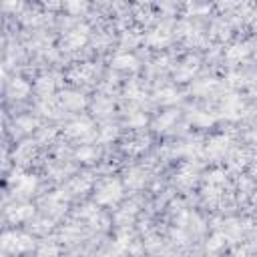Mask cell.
<instances>
[{
    "mask_svg": "<svg viewBox=\"0 0 257 257\" xmlns=\"http://www.w3.org/2000/svg\"><path fill=\"white\" fill-rule=\"evenodd\" d=\"M36 257H58V245L54 241H46L38 247Z\"/></svg>",
    "mask_w": 257,
    "mask_h": 257,
    "instance_id": "38",
    "label": "cell"
},
{
    "mask_svg": "<svg viewBox=\"0 0 257 257\" xmlns=\"http://www.w3.org/2000/svg\"><path fill=\"white\" fill-rule=\"evenodd\" d=\"M74 157H76V161H80V163H92V161L98 157V151H96L92 145H80V147L76 149Z\"/></svg>",
    "mask_w": 257,
    "mask_h": 257,
    "instance_id": "29",
    "label": "cell"
},
{
    "mask_svg": "<svg viewBox=\"0 0 257 257\" xmlns=\"http://www.w3.org/2000/svg\"><path fill=\"white\" fill-rule=\"evenodd\" d=\"M243 102L237 94H229L223 98V112L229 116V118H239L243 112Z\"/></svg>",
    "mask_w": 257,
    "mask_h": 257,
    "instance_id": "18",
    "label": "cell"
},
{
    "mask_svg": "<svg viewBox=\"0 0 257 257\" xmlns=\"http://www.w3.org/2000/svg\"><path fill=\"white\" fill-rule=\"evenodd\" d=\"M12 183V189H14V195H20V197H28L36 191L38 187V179L34 175H28V173H16L14 171V177L10 179Z\"/></svg>",
    "mask_w": 257,
    "mask_h": 257,
    "instance_id": "5",
    "label": "cell"
},
{
    "mask_svg": "<svg viewBox=\"0 0 257 257\" xmlns=\"http://www.w3.org/2000/svg\"><path fill=\"white\" fill-rule=\"evenodd\" d=\"M179 118V112L177 110H167V112H161L155 120H153V128L155 131H167L173 126V122Z\"/></svg>",
    "mask_w": 257,
    "mask_h": 257,
    "instance_id": "25",
    "label": "cell"
},
{
    "mask_svg": "<svg viewBox=\"0 0 257 257\" xmlns=\"http://www.w3.org/2000/svg\"><path fill=\"white\" fill-rule=\"evenodd\" d=\"M66 201H68V195L64 191H54V193H50L48 197L42 199V207H44L46 213L56 217L66 209Z\"/></svg>",
    "mask_w": 257,
    "mask_h": 257,
    "instance_id": "8",
    "label": "cell"
},
{
    "mask_svg": "<svg viewBox=\"0 0 257 257\" xmlns=\"http://www.w3.org/2000/svg\"><path fill=\"white\" fill-rule=\"evenodd\" d=\"M149 143H151V139H149L145 133H133V135H128V137L124 139L122 149H124V153H128V155H141V153L147 151Z\"/></svg>",
    "mask_w": 257,
    "mask_h": 257,
    "instance_id": "12",
    "label": "cell"
},
{
    "mask_svg": "<svg viewBox=\"0 0 257 257\" xmlns=\"http://www.w3.org/2000/svg\"><path fill=\"white\" fill-rule=\"evenodd\" d=\"M197 177H199L197 167H195L193 163H183V165L179 167L177 175H175V183H177L179 187H183V189H189V187L195 185Z\"/></svg>",
    "mask_w": 257,
    "mask_h": 257,
    "instance_id": "13",
    "label": "cell"
},
{
    "mask_svg": "<svg viewBox=\"0 0 257 257\" xmlns=\"http://www.w3.org/2000/svg\"><path fill=\"white\" fill-rule=\"evenodd\" d=\"M2 249L18 255V253H28L34 249V237L22 231H4L2 235Z\"/></svg>",
    "mask_w": 257,
    "mask_h": 257,
    "instance_id": "1",
    "label": "cell"
},
{
    "mask_svg": "<svg viewBox=\"0 0 257 257\" xmlns=\"http://www.w3.org/2000/svg\"><path fill=\"white\" fill-rule=\"evenodd\" d=\"M32 231L34 233H46V231H50V219H40V221H36L34 223V227H32Z\"/></svg>",
    "mask_w": 257,
    "mask_h": 257,
    "instance_id": "39",
    "label": "cell"
},
{
    "mask_svg": "<svg viewBox=\"0 0 257 257\" xmlns=\"http://www.w3.org/2000/svg\"><path fill=\"white\" fill-rule=\"evenodd\" d=\"M92 108H94V112H96V114H100V116H106V114H110V112H112V108H114V102H112V98H110V96H106V94H100V96H96V98H94V102H92Z\"/></svg>",
    "mask_w": 257,
    "mask_h": 257,
    "instance_id": "26",
    "label": "cell"
},
{
    "mask_svg": "<svg viewBox=\"0 0 257 257\" xmlns=\"http://www.w3.org/2000/svg\"><path fill=\"white\" fill-rule=\"evenodd\" d=\"M213 30L217 32V38H227V34H229V26L225 22H217L213 26Z\"/></svg>",
    "mask_w": 257,
    "mask_h": 257,
    "instance_id": "41",
    "label": "cell"
},
{
    "mask_svg": "<svg viewBox=\"0 0 257 257\" xmlns=\"http://www.w3.org/2000/svg\"><path fill=\"white\" fill-rule=\"evenodd\" d=\"M141 40H143V36H141V32H137V30H124V32H122V38H120L122 46H128V48L137 46Z\"/></svg>",
    "mask_w": 257,
    "mask_h": 257,
    "instance_id": "36",
    "label": "cell"
},
{
    "mask_svg": "<svg viewBox=\"0 0 257 257\" xmlns=\"http://www.w3.org/2000/svg\"><path fill=\"white\" fill-rule=\"evenodd\" d=\"M92 128H94V124H92V120L90 118H86V116H78V118H74V120H70L66 126H64V133H66V137H70V139H88L90 135H92Z\"/></svg>",
    "mask_w": 257,
    "mask_h": 257,
    "instance_id": "7",
    "label": "cell"
},
{
    "mask_svg": "<svg viewBox=\"0 0 257 257\" xmlns=\"http://www.w3.org/2000/svg\"><path fill=\"white\" fill-rule=\"evenodd\" d=\"M126 124H128L131 128H143V126L147 124V114L141 112V110H131V112L126 114Z\"/></svg>",
    "mask_w": 257,
    "mask_h": 257,
    "instance_id": "34",
    "label": "cell"
},
{
    "mask_svg": "<svg viewBox=\"0 0 257 257\" xmlns=\"http://www.w3.org/2000/svg\"><path fill=\"white\" fill-rule=\"evenodd\" d=\"M88 36H90V28H88V24L78 22V24L70 26V28L64 32V36H62V48H64V50H76V48H82V46L86 44Z\"/></svg>",
    "mask_w": 257,
    "mask_h": 257,
    "instance_id": "3",
    "label": "cell"
},
{
    "mask_svg": "<svg viewBox=\"0 0 257 257\" xmlns=\"http://www.w3.org/2000/svg\"><path fill=\"white\" fill-rule=\"evenodd\" d=\"M255 247H257V245H255Z\"/></svg>",
    "mask_w": 257,
    "mask_h": 257,
    "instance_id": "45",
    "label": "cell"
},
{
    "mask_svg": "<svg viewBox=\"0 0 257 257\" xmlns=\"http://www.w3.org/2000/svg\"><path fill=\"white\" fill-rule=\"evenodd\" d=\"M66 8H68L70 12H74V14H78V12H84V10H86V4H84V2H68Z\"/></svg>",
    "mask_w": 257,
    "mask_h": 257,
    "instance_id": "43",
    "label": "cell"
},
{
    "mask_svg": "<svg viewBox=\"0 0 257 257\" xmlns=\"http://www.w3.org/2000/svg\"><path fill=\"white\" fill-rule=\"evenodd\" d=\"M116 133H118L116 126L110 124V122H106V124H102V126L98 128V135H96V137H98L100 143H110V141L116 137Z\"/></svg>",
    "mask_w": 257,
    "mask_h": 257,
    "instance_id": "35",
    "label": "cell"
},
{
    "mask_svg": "<svg viewBox=\"0 0 257 257\" xmlns=\"http://www.w3.org/2000/svg\"><path fill=\"white\" fill-rule=\"evenodd\" d=\"M60 108H62V106H60L58 98H52V96H44V98L38 102V110H40L42 114H46V116H56Z\"/></svg>",
    "mask_w": 257,
    "mask_h": 257,
    "instance_id": "27",
    "label": "cell"
},
{
    "mask_svg": "<svg viewBox=\"0 0 257 257\" xmlns=\"http://www.w3.org/2000/svg\"><path fill=\"white\" fill-rule=\"evenodd\" d=\"M54 88H56V76L54 74H42V76H38V80H36V92L42 94V98L44 96H52Z\"/></svg>",
    "mask_w": 257,
    "mask_h": 257,
    "instance_id": "20",
    "label": "cell"
},
{
    "mask_svg": "<svg viewBox=\"0 0 257 257\" xmlns=\"http://www.w3.org/2000/svg\"><path fill=\"white\" fill-rule=\"evenodd\" d=\"M96 74H98V68L92 62H80V64H74L66 72V78L74 84H88V82L94 80Z\"/></svg>",
    "mask_w": 257,
    "mask_h": 257,
    "instance_id": "4",
    "label": "cell"
},
{
    "mask_svg": "<svg viewBox=\"0 0 257 257\" xmlns=\"http://www.w3.org/2000/svg\"><path fill=\"white\" fill-rule=\"evenodd\" d=\"M124 96L133 102H141L147 98V90L143 88V84L139 80H128L126 86H124Z\"/></svg>",
    "mask_w": 257,
    "mask_h": 257,
    "instance_id": "21",
    "label": "cell"
},
{
    "mask_svg": "<svg viewBox=\"0 0 257 257\" xmlns=\"http://www.w3.org/2000/svg\"><path fill=\"white\" fill-rule=\"evenodd\" d=\"M54 135H56V128H52V126L42 128L38 135V141H50V139H54Z\"/></svg>",
    "mask_w": 257,
    "mask_h": 257,
    "instance_id": "42",
    "label": "cell"
},
{
    "mask_svg": "<svg viewBox=\"0 0 257 257\" xmlns=\"http://www.w3.org/2000/svg\"><path fill=\"white\" fill-rule=\"evenodd\" d=\"M155 98H157V102H161V104H173V102L179 100V90H177L175 86H171V84H165V86L157 88Z\"/></svg>",
    "mask_w": 257,
    "mask_h": 257,
    "instance_id": "22",
    "label": "cell"
},
{
    "mask_svg": "<svg viewBox=\"0 0 257 257\" xmlns=\"http://www.w3.org/2000/svg\"><path fill=\"white\" fill-rule=\"evenodd\" d=\"M58 102H60V106L66 108V110H80V108L86 106L84 94L78 92V90H72V88H70V90H62L60 96H58Z\"/></svg>",
    "mask_w": 257,
    "mask_h": 257,
    "instance_id": "9",
    "label": "cell"
},
{
    "mask_svg": "<svg viewBox=\"0 0 257 257\" xmlns=\"http://www.w3.org/2000/svg\"><path fill=\"white\" fill-rule=\"evenodd\" d=\"M217 86V80L215 78H203V80H197L195 84H193V90L197 92V94H207L209 90H213Z\"/></svg>",
    "mask_w": 257,
    "mask_h": 257,
    "instance_id": "37",
    "label": "cell"
},
{
    "mask_svg": "<svg viewBox=\"0 0 257 257\" xmlns=\"http://www.w3.org/2000/svg\"><path fill=\"white\" fill-rule=\"evenodd\" d=\"M135 213H137V207H135V203H128V205H124L116 215H114V221L118 223V225H128L131 221H133V217H135Z\"/></svg>",
    "mask_w": 257,
    "mask_h": 257,
    "instance_id": "31",
    "label": "cell"
},
{
    "mask_svg": "<svg viewBox=\"0 0 257 257\" xmlns=\"http://www.w3.org/2000/svg\"><path fill=\"white\" fill-rule=\"evenodd\" d=\"M207 185H215V187H225L227 185V173L223 171V169H213V171H209V175H207Z\"/></svg>",
    "mask_w": 257,
    "mask_h": 257,
    "instance_id": "33",
    "label": "cell"
},
{
    "mask_svg": "<svg viewBox=\"0 0 257 257\" xmlns=\"http://www.w3.org/2000/svg\"><path fill=\"white\" fill-rule=\"evenodd\" d=\"M30 92V84L24 78H12L8 84V96L12 98H24Z\"/></svg>",
    "mask_w": 257,
    "mask_h": 257,
    "instance_id": "23",
    "label": "cell"
},
{
    "mask_svg": "<svg viewBox=\"0 0 257 257\" xmlns=\"http://www.w3.org/2000/svg\"><path fill=\"white\" fill-rule=\"evenodd\" d=\"M165 257H175V255H165Z\"/></svg>",
    "mask_w": 257,
    "mask_h": 257,
    "instance_id": "44",
    "label": "cell"
},
{
    "mask_svg": "<svg viewBox=\"0 0 257 257\" xmlns=\"http://www.w3.org/2000/svg\"><path fill=\"white\" fill-rule=\"evenodd\" d=\"M227 241H229V237L225 235V231H215V233L209 237V241H207V251H209V253H217V251L225 249Z\"/></svg>",
    "mask_w": 257,
    "mask_h": 257,
    "instance_id": "28",
    "label": "cell"
},
{
    "mask_svg": "<svg viewBox=\"0 0 257 257\" xmlns=\"http://www.w3.org/2000/svg\"><path fill=\"white\" fill-rule=\"evenodd\" d=\"M90 187H92L90 175H78V177H72V179H70V183H68V193H70V195H82V193H86Z\"/></svg>",
    "mask_w": 257,
    "mask_h": 257,
    "instance_id": "19",
    "label": "cell"
},
{
    "mask_svg": "<svg viewBox=\"0 0 257 257\" xmlns=\"http://www.w3.org/2000/svg\"><path fill=\"white\" fill-rule=\"evenodd\" d=\"M231 147V137L229 135H215L207 141L205 145V155L209 157H223Z\"/></svg>",
    "mask_w": 257,
    "mask_h": 257,
    "instance_id": "10",
    "label": "cell"
},
{
    "mask_svg": "<svg viewBox=\"0 0 257 257\" xmlns=\"http://www.w3.org/2000/svg\"><path fill=\"white\" fill-rule=\"evenodd\" d=\"M145 181H147V173H145L143 169L135 167V169L126 171V177H124V185H126L128 189H141V187L145 185Z\"/></svg>",
    "mask_w": 257,
    "mask_h": 257,
    "instance_id": "24",
    "label": "cell"
},
{
    "mask_svg": "<svg viewBox=\"0 0 257 257\" xmlns=\"http://www.w3.org/2000/svg\"><path fill=\"white\" fill-rule=\"evenodd\" d=\"M122 197V183L116 179H104L94 191V201L98 205H114Z\"/></svg>",
    "mask_w": 257,
    "mask_h": 257,
    "instance_id": "2",
    "label": "cell"
},
{
    "mask_svg": "<svg viewBox=\"0 0 257 257\" xmlns=\"http://www.w3.org/2000/svg\"><path fill=\"white\" fill-rule=\"evenodd\" d=\"M145 40H147L149 46L165 48V46L173 40V28H171V24H169V22H161V24H157V26L145 36Z\"/></svg>",
    "mask_w": 257,
    "mask_h": 257,
    "instance_id": "6",
    "label": "cell"
},
{
    "mask_svg": "<svg viewBox=\"0 0 257 257\" xmlns=\"http://www.w3.org/2000/svg\"><path fill=\"white\" fill-rule=\"evenodd\" d=\"M197 70H199V58H197V56H187V58H183V60L177 64V68H175V78H177L179 82L191 80Z\"/></svg>",
    "mask_w": 257,
    "mask_h": 257,
    "instance_id": "11",
    "label": "cell"
},
{
    "mask_svg": "<svg viewBox=\"0 0 257 257\" xmlns=\"http://www.w3.org/2000/svg\"><path fill=\"white\" fill-rule=\"evenodd\" d=\"M16 122L22 126V131H32V128L36 126V120H34L32 116H22V118H18Z\"/></svg>",
    "mask_w": 257,
    "mask_h": 257,
    "instance_id": "40",
    "label": "cell"
},
{
    "mask_svg": "<svg viewBox=\"0 0 257 257\" xmlns=\"http://www.w3.org/2000/svg\"><path fill=\"white\" fill-rule=\"evenodd\" d=\"M189 118H191V122H193L195 126H201V128H205V126H209V124L215 122V116H213V114H209V112H201V110L191 112Z\"/></svg>",
    "mask_w": 257,
    "mask_h": 257,
    "instance_id": "32",
    "label": "cell"
},
{
    "mask_svg": "<svg viewBox=\"0 0 257 257\" xmlns=\"http://www.w3.org/2000/svg\"><path fill=\"white\" fill-rule=\"evenodd\" d=\"M32 217H34V207L30 203L12 205L6 209V219L10 223H24V221H30Z\"/></svg>",
    "mask_w": 257,
    "mask_h": 257,
    "instance_id": "14",
    "label": "cell"
},
{
    "mask_svg": "<svg viewBox=\"0 0 257 257\" xmlns=\"http://www.w3.org/2000/svg\"><path fill=\"white\" fill-rule=\"evenodd\" d=\"M249 163V153L245 149H235L229 155V167L231 169H243Z\"/></svg>",
    "mask_w": 257,
    "mask_h": 257,
    "instance_id": "30",
    "label": "cell"
},
{
    "mask_svg": "<svg viewBox=\"0 0 257 257\" xmlns=\"http://www.w3.org/2000/svg\"><path fill=\"white\" fill-rule=\"evenodd\" d=\"M249 52H251V44L249 42H235L225 50V58L231 60V62H241Z\"/></svg>",
    "mask_w": 257,
    "mask_h": 257,
    "instance_id": "17",
    "label": "cell"
},
{
    "mask_svg": "<svg viewBox=\"0 0 257 257\" xmlns=\"http://www.w3.org/2000/svg\"><path fill=\"white\" fill-rule=\"evenodd\" d=\"M175 30H177V36H181V38L187 40V42H199L201 36H203L201 28H199L193 20H181Z\"/></svg>",
    "mask_w": 257,
    "mask_h": 257,
    "instance_id": "15",
    "label": "cell"
},
{
    "mask_svg": "<svg viewBox=\"0 0 257 257\" xmlns=\"http://www.w3.org/2000/svg\"><path fill=\"white\" fill-rule=\"evenodd\" d=\"M110 66L116 70H137L139 68V60L135 54L131 52H118L110 58Z\"/></svg>",
    "mask_w": 257,
    "mask_h": 257,
    "instance_id": "16",
    "label": "cell"
}]
</instances>
